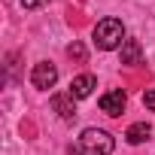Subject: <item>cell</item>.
<instances>
[{"instance_id":"cell-1","label":"cell","mask_w":155,"mask_h":155,"mask_svg":"<svg viewBox=\"0 0 155 155\" xmlns=\"http://www.w3.org/2000/svg\"><path fill=\"white\" fill-rule=\"evenodd\" d=\"M94 46L101 49V52H113V49H119L128 37H125V25L119 21V18H101L97 25H94Z\"/></svg>"},{"instance_id":"cell-2","label":"cell","mask_w":155,"mask_h":155,"mask_svg":"<svg viewBox=\"0 0 155 155\" xmlns=\"http://www.w3.org/2000/svg\"><path fill=\"white\" fill-rule=\"evenodd\" d=\"M113 149H116V140L104 128H85L79 134V152L82 155H113Z\"/></svg>"},{"instance_id":"cell-3","label":"cell","mask_w":155,"mask_h":155,"mask_svg":"<svg viewBox=\"0 0 155 155\" xmlns=\"http://www.w3.org/2000/svg\"><path fill=\"white\" fill-rule=\"evenodd\" d=\"M55 82H58V67H55L52 61L34 64V70H31V85H34V88L49 91V88H55Z\"/></svg>"},{"instance_id":"cell-4","label":"cell","mask_w":155,"mask_h":155,"mask_svg":"<svg viewBox=\"0 0 155 155\" xmlns=\"http://www.w3.org/2000/svg\"><path fill=\"white\" fill-rule=\"evenodd\" d=\"M97 104H101V110H104L107 116H113V119H116V116H122V113H125V107H128V94H125L122 88H113V91L101 94V101H97Z\"/></svg>"},{"instance_id":"cell-5","label":"cell","mask_w":155,"mask_h":155,"mask_svg":"<svg viewBox=\"0 0 155 155\" xmlns=\"http://www.w3.org/2000/svg\"><path fill=\"white\" fill-rule=\"evenodd\" d=\"M94 88H97V76H94V73H79V76H73V82H70V94H73L76 101L91 97Z\"/></svg>"},{"instance_id":"cell-6","label":"cell","mask_w":155,"mask_h":155,"mask_svg":"<svg viewBox=\"0 0 155 155\" xmlns=\"http://www.w3.org/2000/svg\"><path fill=\"white\" fill-rule=\"evenodd\" d=\"M52 107L55 113L64 119V122H73L76 119V97L67 91V94H52Z\"/></svg>"},{"instance_id":"cell-7","label":"cell","mask_w":155,"mask_h":155,"mask_svg":"<svg viewBox=\"0 0 155 155\" xmlns=\"http://www.w3.org/2000/svg\"><path fill=\"white\" fill-rule=\"evenodd\" d=\"M122 64H128V67H137V64H143V49H140V40H125L122 43Z\"/></svg>"},{"instance_id":"cell-8","label":"cell","mask_w":155,"mask_h":155,"mask_svg":"<svg viewBox=\"0 0 155 155\" xmlns=\"http://www.w3.org/2000/svg\"><path fill=\"white\" fill-rule=\"evenodd\" d=\"M152 137V128L146 125V122H134L128 131H125V140L131 143V146H140V143H146Z\"/></svg>"},{"instance_id":"cell-9","label":"cell","mask_w":155,"mask_h":155,"mask_svg":"<svg viewBox=\"0 0 155 155\" xmlns=\"http://www.w3.org/2000/svg\"><path fill=\"white\" fill-rule=\"evenodd\" d=\"M67 58H73V61H85V46H82V43H70V46H67Z\"/></svg>"},{"instance_id":"cell-10","label":"cell","mask_w":155,"mask_h":155,"mask_svg":"<svg viewBox=\"0 0 155 155\" xmlns=\"http://www.w3.org/2000/svg\"><path fill=\"white\" fill-rule=\"evenodd\" d=\"M143 107H146L149 113H155V88H146V91H143Z\"/></svg>"},{"instance_id":"cell-11","label":"cell","mask_w":155,"mask_h":155,"mask_svg":"<svg viewBox=\"0 0 155 155\" xmlns=\"http://www.w3.org/2000/svg\"><path fill=\"white\" fill-rule=\"evenodd\" d=\"M46 3H52V0H21L25 9H40V6H46Z\"/></svg>"}]
</instances>
